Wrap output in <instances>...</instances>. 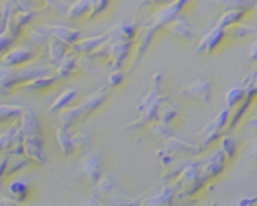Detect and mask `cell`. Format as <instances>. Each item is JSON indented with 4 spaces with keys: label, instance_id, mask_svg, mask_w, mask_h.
I'll use <instances>...</instances> for the list:
<instances>
[{
    "label": "cell",
    "instance_id": "1",
    "mask_svg": "<svg viewBox=\"0 0 257 206\" xmlns=\"http://www.w3.org/2000/svg\"><path fill=\"white\" fill-rule=\"evenodd\" d=\"M20 133L23 140V155L38 166H48V157L45 154L44 136L38 122L36 115L32 110L23 112L20 118Z\"/></svg>",
    "mask_w": 257,
    "mask_h": 206
},
{
    "label": "cell",
    "instance_id": "2",
    "mask_svg": "<svg viewBox=\"0 0 257 206\" xmlns=\"http://www.w3.org/2000/svg\"><path fill=\"white\" fill-rule=\"evenodd\" d=\"M111 86L105 84L84 96L77 106H69L65 110H62L59 116V125L71 130L72 127L83 124L92 113H95L107 101V98L111 93Z\"/></svg>",
    "mask_w": 257,
    "mask_h": 206
},
{
    "label": "cell",
    "instance_id": "3",
    "mask_svg": "<svg viewBox=\"0 0 257 206\" xmlns=\"http://www.w3.org/2000/svg\"><path fill=\"white\" fill-rule=\"evenodd\" d=\"M163 75L155 74L152 80V87L149 89L148 95L143 98V101L137 106V119L130 122L123 130L125 131H136L143 127H149L154 122L160 121V107L166 101V96L163 95Z\"/></svg>",
    "mask_w": 257,
    "mask_h": 206
},
{
    "label": "cell",
    "instance_id": "4",
    "mask_svg": "<svg viewBox=\"0 0 257 206\" xmlns=\"http://www.w3.org/2000/svg\"><path fill=\"white\" fill-rule=\"evenodd\" d=\"M53 72L54 66L50 68L47 63H27L15 68L0 63V95H8L14 89H21L24 83Z\"/></svg>",
    "mask_w": 257,
    "mask_h": 206
},
{
    "label": "cell",
    "instance_id": "5",
    "mask_svg": "<svg viewBox=\"0 0 257 206\" xmlns=\"http://www.w3.org/2000/svg\"><path fill=\"white\" fill-rule=\"evenodd\" d=\"M191 2L193 0H175V2H172L169 5L157 8L154 15L143 26L154 30L155 33H158L160 30H166V27L173 20H176L179 15H182L185 12V9L191 5Z\"/></svg>",
    "mask_w": 257,
    "mask_h": 206
},
{
    "label": "cell",
    "instance_id": "6",
    "mask_svg": "<svg viewBox=\"0 0 257 206\" xmlns=\"http://www.w3.org/2000/svg\"><path fill=\"white\" fill-rule=\"evenodd\" d=\"M230 116H232V109H229L227 106L211 121L206 124V127L199 133L200 137H203V142L202 145L205 148H208L209 145H212L215 140L221 139V133L224 130H227V125H229V121H230Z\"/></svg>",
    "mask_w": 257,
    "mask_h": 206
},
{
    "label": "cell",
    "instance_id": "7",
    "mask_svg": "<svg viewBox=\"0 0 257 206\" xmlns=\"http://www.w3.org/2000/svg\"><path fill=\"white\" fill-rule=\"evenodd\" d=\"M80 173L92 184H98V181L104 176L102 172V157L98 151H89L83 154L80 163Z\"/></svg>",
    "mask_w": 257,
    "mask_h": 206
},
{
    "label": "cell",
    "instance_id": "8",
    "mask_svg": "<svg viewBox=\"0 0 257 206\" xmlns=\"http://www.w3.org/2000/svg\"><path fill=\"white\" fill-rule=\"evenodd\" d=\"M181 95L194 101L202 102L203 106H211L212 102V83L206 78H199L181 89Z\"/></svg>",
    "mask_w": 257,
    "mask_h": 206
},
{
    "label": "cell",
    "instance_id": "9",
    "mask_svg": "<svg viewBox=\"0 0 257 206\" xmlns=\"http://www.w3.org/2000/svg\"><path fill=\"white\" fill-rule=\"evenodd\" d=\"M36 57L35 50L26 45H18V47H11L6 53L0 56V63L6 66H23L27 63H32Z\"/></svg>",
    "mask_w": 257,
    "mask_h": 206
},
{
    "label": "cell",
    "instance_id": "10",
    "mask_svg": "<svg viewBox=\"0 0 257 206\" xmlns=\"http://www.w3.org/2000/svg\"><path fill=\"white\" fill-rule=\"evenodd\" d=\"M166 30H167L172 36H175V38H178V39H181V41H187V42H191V41H194V39L197 38V32H196L194 26L185 18L184 14L179 15L176 20H173V21L166 27Z\"/></svg>",
    "mask_w": 257,
    "mask_h": 206
},
{
    "label": "cell",
    "instance_id": "11",
    "mask_svg": "<svg viewBox=\"0 0 257 206\" xmlns=\"http://www.w3.org/2000/svg\"><path fill=\"white\" fill-rule=\"evenodd\" d=\"M226 41V33H224V29H218V27H214L212 30H209L199 42L197 45V50L199 53L202 54H212L214 51H217L223 42Z\"/></svg>",
    "mask_w": 257,
    "mask_h": 206
},
{
    "label": "cell",
    "instance_id": "12",
    "mask_svg": "<svg viewBox=\"0 0 257 206\" xmlns=\"http://www.w3.org/2000/svg\"><path fill=\"white\" fill-rule=\"evenodd\" d=\"M110 38H111L110 32L102 33V35H98V36L81 38V39H78L74 45H71V50H72L75 54H80V56H89V54H90V53H93L96 48H99L102 44H105Z\"/></svg>",
    "mask_w": 257,
    "mask_h": 206
},
{
    "label": "cell",
    "instance_id": "13",
    "mask_svg": "<svg viewBox=\"0 0 257 206\" xmlns=\"http://www.w3.org/2000/svg\"><path fill=\"white\" fill-rule=\"evenodd\" d=\"M227 163H229V160H227L226 154H224L221 149H218V151L209 158V161L205 164V167L202 169L203 178H205L206 181H211V179L220 176V175L224 172Z\"/></svg>",
    "mask_w": 257,
    "mask_h": 206
},
{
    "label": "cell",
    "instance_id": "14",
    "mask_svg": "<svg viewBox=\"0 0 257 206\" xmlns=\"http://www.w3.org/2000/svg\"><path fill=\"white\" fill-rule=\"evenodd\" d=\"M45 29L48 30V33L57 39H60L62 42L68 44L69 47L74 45L78 39H81V32L77 29H72L69 26H63V24H47Z\"/></svg>",
    "mask_w": 257,
    "mask_h": 206
},
{
    "label": "cell",
    "instance_id": "15",
    "mask_svg": "<svg viewBox=\"0 0 257 206\" xmlns=\"http://www.w3.org/2000/svg\"><path fill=\"white\" fill-rule=\"evenodd\" d=\"M78 71H81L80 65H78V54H75L74 51L66 53L65 57L54 66V74L59 77V80L69 78V77L75 75Z\"/></svg>",
    "mask_w": 257,
    "mask_h": 206
},
{
    "label": "cell",
    "instance_id": "16",
    "mask_svg": "<svg viewBox=\"0 0 257 206\" xmlns=\"http://www.w3.org/2000/svg\"><path fill=\"white\" fill-rule=\"evenodd\" d=\"M226 33V41H245L250 39L257 35L256 26H250V24H244L242 23H236L233 26H229L224 29Z\"/></svg>",
    "mask_w": 257,
    "mask_h": 206
},
{
    "label": "cell",
    "instance_id": "17",
    "mask_svg": "<svg viewBox=\"0 0 257 206\" xmlns=\"http://www.w3.org/2000/svg\"><path fill=\"white\" fill-rule=\"evenodd\" d=\"M68 50H71V47L65 42H62L60 39L54 38L50 35L48 39V45H47V56H48V62L51 63V66H56L68 53Z\"/></svg>",
    "mask_w": 257,
    "mask_h": 206
},
{
    "label": "cell",
    "instance_id": "18",
    "mask_svg": "<svg viewBox=\"0 0 257 206\" xmlns=\"http://www.w3.org/2000/svg\"><path fill=\"white\" fill-rule=\"evenodd\" d=\"M142 27L136 23H122L114 26L110 32L113 39H125V41H136Z\"/></svg>",
    "mask_w": 257,
    "mask_h": 206
},
{
    "label": "cell",
    "instance_id": "19",
    "mask_svg": "<svg viewBox=\"0 0 257 206\" xmlns=\"http://www.w3.org/2000/svg\"><path fill=\"white\" fill-rule=\"evenodd\" d=\"M24 33H26V38L30 41V44H33L36 48L39 50H44L47 51V45H48V39H50V33L48 30L44 27H29L26 26L24 29Z\"/></svg>",
    "mask_w": 257,
    "mask_h": 206
},
{
    "label": "cell",
    "instance_id": "20",
    "mask_svg": "<svg viewBox=\"0 0 257 206\" xmlns=\"http://www.w3.org/2000/svg\"><path fill=\"white\" fill-rule=\"evenodd\" d=\"M78 96V90L75 87H69L66 90H63L54 101L53 104L48 107V115H54V113H60L62 110H65L66 107H69L75 98Z\"/></svg>",
    "mask_w": 257,
    "mask_h": 206
},
{
    "label": "cell",
    "instance_id": "21",
    "mask_svg": "<svg viewBox=\"0 0 257 206\" xmlns=\"http://www.w3.org/2000/svg\"><path fill=\"white\" fill-rule=\"evenodd\" d=\"M54 136H56V142L59 145V149L62 152L63 157H69L75 152L74 149V143H72V134H71V130L69 128H65L62 125H59L54 131Z\"/></svg>",
    "mask_w": 257,
    "mask_h": 206
},
{
    "label": "cell",
    "instance_id": "22",
    "mask_svg": "<svg viewBox=\"0 0 257 206\" xmlns=\"http://www.w3.org/2000/svg\"><path fill=\"white\" fill-rule=\"evenodd\" d=\"M250 11H245V9H229V11H224L223 15L218 18L217 24L214 27H218V29H226L229 26H233L236 23H242L247 15H248Z\"/></svg>",
    "mask_w": 257,
    "mask_h": 206
},
{
    "label": "cell",
    "instance_id": "23",
    "mask_svg": "<svg viewBox=\"0 0 257 206\" xmlns=\"http://www.w3.org/2000/svg\"><path fill=\"white\" fill-rule=\"evenodd\" d=\"M59 81V77L53 72L50 75H42V77H36L27 83H24L21 86V89L24 90H41V89H47L53 84H56Z\"/></svg>",
    "mask_w": 257,
    "mask_h": 206
},
{
    "label": "cell",
    "instance_id": "24",
    "mask_svg": "<svg viewBox=\"0 0 257 206\" xmlns=\"http://www.w3.org/2000/svg\"><path fill=\"white\" fill-rule=\"evenodd\" d=\"M223 11L229 9H245L253 11L257 8V0H212Z\"/></svg>",
    "mask_w": 257,
    "mask_h": 206
},
{
    "label": "cell",
    "instance_id": "25",
    "mask_svg": "<svg viewBox=\"0 0 257 206\" xmlns=\"http://www.w3.org/2000/svg\"><path fill=\"white\" fill-rule=\"evenodd\" d=\"M90 6H92V0H75L74 3L69 5L68 12L65 17H68L69 20H77L81 17H87L90 12Z\"/></svg>",
    "mask_w": 257,
    "mask_h": 206
},
{
    "label": "cell",
    "instance_id": "26",
    "mask_svg": "<svg viewBox=\"0 0 257 206\" xmlns=\"http://www.w3.org/2000/svg\"><path fill=\"white\" fill-rule=\"evenodd\" d=\"M24 107L12 104H0V124L2 122H15L20 121Z\"/></svg>",
    "mask_w": 257,
    "mask_h": 206
},
{
    "label": "cell",
    "instance_id": "27",
    "mask_svg": "<svg viewBox=\"0 0 257 206\" xmlns=\"http://www.w3.org/2000/svg\"><path fill=\"white\" fill-rule=\"evenodd\" d=\"M247 96V87H232L226 95V106L232 110H235L238 106L242 104V101Z\"/></svg>",
    "mask_w": 257,
    "mask_h": 206
},
{
    "label": "cell",
    "instance_id": "28",
    "mask_svg": "<svg viewBox=\"0 0 257 206\" xmlns=\"http://www.w3.org/2000/svg\"><path fill=\"white\" fill-rule=\"evenodd\" d=\"M9 194L14 200H17L18 203L26 200L27 196H29V185L21 181V179H17V181H12L11 185H9Z\"/></svg>",
    "mask_w": 257,
    "mask_h": 206
},
{
    "label": "cell",
    "instance_id": "29",
    "mask_svg": "<svg viewBox=\"0 0 257 206\" xmlns=\"http://www.w3.org/2000/svg\"><path fill=\"white\" fill-rule=\"evenodd\" d=\"M72 143H74V149L81 152V154H86L89 151H92V139H90V134L87 133H77L72 136Z\"/></svg>",
    "mask_w": 257,
    "mask_h": 206
},
{
    "label": "cell",
    "instance_id": "30",
    "mask_svg": "<svg viewBox=\"0 0 257 206\" xmlns=\"http://www.w3.org/2000/svg\"><path fill=\"white\" fill-rule=\"evenodd\" d=\"M179 112L173 107V106H170L167 101H164L163 104H161V107H160V121H163V122H166V124H173L176 119H179Z\"/></svg>",
    "mask_w": 257,
    "mask_h": 206
},
{
    "label": "cell",
    "instance_id": "31",
    "mask_svg": "<svg viewBox=\"0 0 257 206\" xmlns=\"http://www.w3.org/2000/svg\"><path fill=\"white\" fill-rule=\"evenodd\" d=\"M39 2L44 5V9H50V11L62 14V15H66L68 8L71 5L66 0H39Z\"/></svg>",
    "mask_w": 257,
    "mask_h": 206
},
{
    "label": "cell",
    "instance_id": "32",
    "mask_svg": "<svg viewBox=\"0 0 257 206\" xmlns=\"http://www.w3.org/2000/svg\"><path fill=\"white\" fill-rule=\"evenodd\" d=\"M220 142H221V151L226 154L227 160L232 161L235 158V154H236V142L230 136H223L220 139Z\"/></svg>",
    "mask_w": 257,
    "mask_h": 206
},
{
    "label": "cell",
    "instance_id": "33",
    "mask_svg": "<svg viewBox=\"0 0 257 206\" xmlns=\"http://www.w3.org/2000/svg\"><path fill=\"white\" fill-rule=\"evenodd\" d=\"M108 5H110V0H92V6H90V12L87 18H95L101 15L104 11H107Z\"/></svg>",
    "mask_w": 257,
    "mask_h": 206
},
{
    "label": "cell",
    "instance_id": "34",
    "mask_svg": "<svg viewBox=\"0 0 257 206\" xmlns=\"http://www.w3.org/2000/svg\"><path fill=\"white\" fill-rule=\"evenodd\" d=\"M15 39H17V38H15L12 33H9L6 29L0 32V56H2L3 53H6V51L11 48V45L14 44Z\"/></svg>",
    "mask_w": 257,
    "mask_h": 206
},
{
    "label": "cell",
    "instance_id": "35",
    "mask_svg": "<svg viewBox=\"0 0 257 206\" xmlns=\"http://www.w3.org/2000/svg\"><path fill=\"white\" fill-rule=\"evenodd\" d=\"M175 0H137V9H142V8H149V6H154L155 9L157 8H161L164 5H169Z\"/></svg>",
    "mask_w": 257,
    "mask_h": 206
},
{
    "label": "cell",
    "instance_id": "36",
    "mask_svg": "<svg viewBox=\"0 0 257 206\" xmlns=\"http://www.w3.org/2000/svg\"><path fill=\"white\" fill-rule=\"evenodd\" d=\"M122 80H123V72H122V69H113V72L108 75L107 84L111 86V87H116V86H119V84L122 83Z\"/></svg>",
    "mask_w": 257,
    "mask_h": 206
},
{
    "label": "cell",
    "instance_id": "37",
    "mask_svg": "<svg viewBox=\"0 0 257 206\" xmlns=\"http://www.w3.org/2000/svg\"><path fill=\"white\" fill-rule=\"evenodd\" d=\"M248 57H250L251 60L257 62V39L253 42V45H251V48H250V54H248Z\"/></svg>",
    "mask_w": 257,
    "mask_h": 206
},
{
    "label": "cell",
    "instance_id": "38",
    "mask_svg": "<svg viewBox=\"0 0 257 206\" xmlns=\"http://www.w3.org/2000/svg\"><path fill=\"white\" fill-rule=\"evenodd\" d=\"M248 125H250L251 128H257V115L256 116H253V118L248 121Z\"/></svg>",
    "mask_w": 257,
    "mask_h": 206
},
{
    "label": "cell",
    "instance_id": "39",
    "mask_svg": "<svg viewBox=\"0 0 257 206\" xmlns=\"http://www.w3.org/2000/svg\"><path fill=\"white\" fill-rule=\"evenodd\" d=\"M251 157H253L254 160H257V143L251 148Z\"/></svg>",
    "mask_w": 257,
    "mask_h": 206
}]
</instances>
